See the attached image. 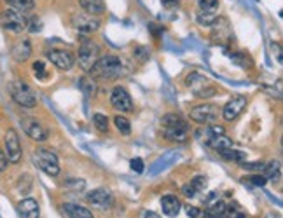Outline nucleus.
<instances>
[{"mask_svg": "<svg viewBox=\"0 0 283 218\" xmlns=\"http://www.w3.org/2000/svg\"><path fill=\"white\" fill-rule=\"evenodd\" d=\"M110 103H112L114 108L119 110V112H131L133 110L131 96H129L128 91L121 86H117V87H114L112 89V94H110Z\"/></svg>", "mask_w": 283, "mask_h": 218, "instance_id": "10", "label": "nucleus"}, {"mask_svg": "<svg viewBox=\"0 0 283 218\" xmlns=\"http://www.w3.org/2000/svg\"><path fill=\"white\" fill-rule=\"evenodd\" d=\"M93 79H103V81H114L124 75V65L119 56L116 54H107V56H100L98 61L89 70Z\"/></svg>", "mask_w": 283, "mask_h": 218, "instance_id": "1", "label": "nucleus"}, {"mask_svg": "<svg viewBox=\"0 0 283 218\" xmlns=\"http://www.w3.org/2000/svg\"><path fill=\"white\" fill-rule=\"evenodd\" d=\"M21 126L25 129V133L28 134L31 140L35 141H46L47 140V131L41 122H37L35 119H23Z\"/></svg>", "mask_w": 283, "mask_h": 218, "instance_id": "15", "label": "nucleus"}, {"mask_svg": "<svg viewBox=\"0 0 283 218\" xmlns=\"http://www.w3.org/2000/svg\"><path fill=\"white\" fill-rule=\"evenodd\" d=\"M180 0H161V4H163L164 7H168V9H171V7H176L179 6Z\"/></svg>", "mask_w": 283, "mask_h": 218, "instance_id": "42", "label": "nucleus"}, {"mask_svg": "<svg viewBox=\"0 0 283 218\" xmlns=\"http://www.w3.org/2000/svg\"><path fill=\"white\" fill-rule=\"evenodd\" d=\"M243 169H249V171H257V169H262L264 164L262 162H243Z\"/></svg>", "mask_w": 283, "mask_h": 218, "instance_id": "39", "label": "nucleus"}, {"mask_svg": "<svg viewBox=\"0 0 283 218\" xmlns=\"http://www.w3.org/2000/svg\"><path fill=\"white\" fill-rule=\"evenodd\" d=\"M79 86H81V89L84 91V94L88 98H93L94 93H96V82H94V79L89 77V75L82 77L81 81H79Z\"/></svg>", "mask_w": 283, "mask_h": 218, "instance_id": "25", "label": "nucleus"}, {"mask_svg": "<svg viewBox=\"0 0 283 218\" xmlns=\"http://www.w3.org/2000/svg\"><path fill=\"white\" fill-rule=\"evenodd\" d=\"M86 197H88V203L96 209H103L105 211V209H109L110 206H112V196H110V192L105 189L93 190V192H89Z\"/></svg>", "mask_w": 283, "mask_h": 218, "instance_id": "14", "label": "nucleus"}, {"mask_svg": "<svg viewBox=\"0 0 283 218\" xmlns=\"http://www.w3.org/2000/svg\"><path fill=\"white\" fill-rule=\"evenodd\" d=\"M47 58L51 59V63H53L54 66H58L60 70H65V72L72 68L74 63H76L74 54L65 49H51L49 53H47Z\"/></svg>", "mask_w": 283, "mask_h": 218, "instance_id": "12", "label": "nucleus"}, {"mask_svg": "<svg viewBox=\"0 0 283 218\" xmlns=\"http://www.w3.org/2000/svg\"><path fill=\"white\" fill-rule=\"evenodd\" d=\"M26 28H28L31 33H37V31H41V28H42L41 19H39L37 16H33L31 19H26Z\"/></svg>", "mask_w": 283, "mask_h": 218, "instance_id": "35", "label": "nucleus"}, {"mask_svg": "<svg viewBox=\"0 0 283 218\" xmlns=\"http://www.w3.org/2000/svg\"><path fill=\"white\" fill-rule=\"evenodd\" d=\"M206 208L210 215H222L226 211V203L222 199H219L217 194H211V197H208L206 201Z\"/></svg>", "mask_w": 283, "mask_h": 218, "instance_id": "23", "label": "nucleus"}, {"mask_svg": "<svg viewBox=\"0 0 283 218\" xmlns=\"http://www.w3.org/2000/svg\"><path fill=\"white\" fill-rule=\"evenodd\" d=\"M219 16L215 13H203V11H199L198 13V23L203 26H211L215 21H217Z\"/></svg>", "mask_w": 283, "mask_h": 218, "instance_id": "30", "label": "nucleus"}, {"mask_svg": "<svg viewBox=\"0 0 283 218\" xmlns=\"http://www.w3.org/2000/svg\"><path fill=\"white\" fill-rule=\"evenodd\" d=\"M219 112V106L214 105V103H201V105L191 108L189 117L194 122H198V124H211V122L217 121Z\"/></svg>", "mask_w": 283, "mask_h": 218, "instance_id": "7", "label": "nucleus"}, {"mask_svg": "<svg viewBox=\"0 0 283 218\" xmlns=\"http://www.w3.org/2000/svg\"><path fill=\"white\" fill-rule=\"evenodd\" d=\"M219 152H220V156H222L224 159H227V161L241 162V161H245V157H246L245 152H241V150H234L233 147H229V149H224V150H219Z\"/></svg>", "mask_w": 283, "mask_h": 218, "instance_id": "26", "label": "nucleus"}, {"mask_svg": "<svg viewBox=\"0 0 283 218\" xmlns=\"http://www.w3.org/2000/svg\"><path fill=\"white\" fill-rule=\"evenodd\" d=\"M18 213L21 218H39L41 209H39L37 201L31 199V197H26V199L18 203Z\"/></svg>", "mask_w": 283, "mask_h": 218, "instance_id": "16", "label": "nucleus"}, {"mask_svg": "<svg viewBox=\"0 0 283 218\" xmlns=\"http://www.w3.org/2000/svg\"><path fill=\"white\" fill-rule=\"evenodd\" d=\"M9 91H11L13 100L18 103V105L25 106V108H33V106L37 105V96H35V93L25 84V82H21V81L13 82Z\"/></svg>", "mask_w": 283, "mask_h": 218, "instance_id": "5", "label": "nucleus"}, {"mask_svg": "<svg viewBox=\"0 0 283 218\" xmlns=\"http://www.w3.org/2000/svg\"><path fill=\"white\" fill-rule=\"evenodd\" d=\"M79 4H81V7L86 11V13L91 14V16H98L105 11L103 0H79Z\"/></svg>", "mask_w": 283, "mask_h": 218, "instance_id": "22", "label": "nucleus"}, {"mask_svg": "<svg viewBox=\"0 0 283 218\" xmlns=\"http://www.w3.org/2000/svg\"><path fill=\"white\" fill-rule=\"evenodd\" d=\"M204 185H206V180H204V176H196V178H192V180L189 181L187 185H184L182 192L186 194L187 197H196L204 189Z\"/></svg>", "mask_w": 283, "mask_h": 218, "instance_id": "21", "label": "nucleus"}, {"mask_svg": "<svg viewBox=\"0 0 283 218\" xmlns=\"http://www.w3.org/2000/svg\"><path fill=\"white\" fill-rule=\"evenodd\" d=\"M163 124L164 136L170 141H186L189 136V126L182 117L175 116V114H168L161 121Z\"/></svg>", "mask_w": 283, "mask_h": 218, "instance_id": "2", "label": "nucleus"}, {"mask_svg": "<svg viewBox=\"0 0 283 218\" xmlns=\"http://www.w3.org/2000/svg\"><path fill=\"white\" fill-rule=\"evenodd\" d=\"M0 21H2L4 28L7 31H13V33H21L23 30H26V18L16 9L2 11Z\"/></svg>", "mask_w": 283, "mask_h": 218, "instance_id": "8", "label": "nucleus"}, {"mask_svg": "<svg viewBox=\"0 0 283 218\" xmlns=\"http://www.w3.org/2000/svg\"><path fill=\"white\" fill-rule=\"evenodd\" d=\"M231 59H233L234 63H238V65H241V66H252V59L246 56V54H241V53H238V54H233L231 56Z\"/></svg>", "mask_w": 283, "mask_h": 218, "instance_id": "36", "label": "nucleus"}, {"mask_svg": "<svg viewBox=\"0 0 283 218\" xmlns=\"http://www.w3.org/2000/svg\"><path fill=\"white\" fill-rule=\"evenodd\" d=\"M33 74H35V77H37L39 81H46V79L49 77L46 65H44L42 61H35V63H33Z\"/></svg>", "mask_w": 283, "mask_h": 218, "instance_id": "33", "label": "nucleus"}, {"mask_svg": "<svg viewBox=\"0 0 283 218\" xmlns=\"http://www.w3.org/2000/svg\"><path fill=\"white\" fill-rule=\"evenodd\" d=\"M31 56V44L30 41H19V42H16L14 44V47H13V58L16 59V61H19V63H23V61H26Z\"/></svg>", "mask_w": 283, "mask_h": 218, "instance_id": "19", "label": "nucleus"}, {"mask_svg": "<svg viewBox=\"0 0 283 218\" xmlns=\"http://www.w3.org/2000/svg\"><path fill=\"white\" fill-rule=\"evenodd\" d=\"M243 181H249V184L255 185V187H264V185L267 184V180H266L264 174H252V176L245 178Z\"/></svg>", "mask_w": 283, "mask_h": 218, "instance_id": "34", "label": "nucleus"}, {"mask_svg": "<svg viewBox=\"0 0 283 218\" xmlns=\"http://www.w3.org/2000/svg\"><path fill=\"white\" fill-rule=\"evenodd\" d=\"M144 168H145V164H144V161H142L140 157H136V159L131 161V169L135 173H144Z\"/></svg>", "mask_w": 283, "mask_h": 218, "instance_id": "38", "label": "nucleus"}, {"mask_svg": "<svg viewBox=\"0 0 283 218\" xmlns=\"http://www.w3.org/2000/svg\"><path fill=\"white\" fill-rule=\"evenodd\" d=\"M140 218H161V216L157 215V213H154V211H149V209H144V211H142V215H140Z\"/></svg>", "mask_w": 283, "mask_h": 218, "instance_id": "43", "label": "nucleus"}, {"mask_svg": "<svg viewBox=\"0 0 283 218\" xmlns=\"http://www.w3.org/2000/svg\"><path fill=\"white\" fill-rule=\"evenodd\" d=\"M79 66H81L84 72L89 74V70L93 68V65L98 61L100 58V47L96 46L93 41L89 39H84L79 46Z\"/></svg>", "mask_w": 283, "mask_h": 218, "instance_id": "4", "label": "nucleus"}, {"mask_svg": "<svg viewBox=\"0 0 283 218\" xmlns=\"http://www.w3.org/2000/svg\"><path fill=\"white\" fill-rule=\"evenodd\" d=\"M222 25L224 26H220L219 18H217V21L211 25V28H214V41H215V44H227L231 41V31H229V23H227V19H224Z\"/></svg>", "mask_w": 283, "mask_h": 218, "instance_id": "18", "label": "nucleus"}, {"mask_svg": "<svg viewBox=\"0 0 283 218\" xmlns=\"http://www.w3.org/2000/svg\"><path fill=\"white\" fill-rule=\"evenodd\" d=\"M199 11L203 13H215L219 6V0H198Z\"/></svg>", "mask_w": 283, "mask_h": 218, "instance_id": "32", "label": "nucleus"}, {"mask_svg": "<svg viewBox=\"0 0 283 218\" xmlns=\"http://www.w3.org/2000/svg\"><path fill=\"white\" fill-rule=\"evenodd\" d=\"M161 209H163V213L166 216L175 218L180 213V209H182V203H180L179 197L170 194V196H164L161 199Z\"/></svg>", "mask_w": 283, "mask_h": 218, "instance_id": "17", "label": "nucleus"}, {"mask_svg": "<svg viewBox=\"0 0 283 218\" xmlns=\"http://www.w3.org/2000/svg\"><path fill=\"white\" fill-rule=\"evenodd\" d=\"M6 2L11 6V9H16L19 13L33 9V0H6Z\"/></svg>", "mask_w": 283, "mask_h": 218, "instance_id": "27", "label": "nucleus"}, {"mask_svg": "<svg viewBox=\"0 0 283 218\" xmlns=\"http://www.w3.org/2000/svg\"><path fill=\"white\" fill-rule=\"evenodd\" d=\"M262 171H264L266 180H274V178H278V174H280V162L273 161V162H269V164H264Z\"/></svg>", "mask_w": 283, "mask_h": 218, "instance_id": "28", "label": "nucleus"}, {"mask_svg": "<svg viewBox=\"0 0 283 218\" xmlns=\"http://www.w3.org/2000/svg\"><path fill=\"white\" fill-rule=\"evenodd\" d=\"M6 156L9 162L21 161V141L14 129H9L6 133Z\"/></svg>", "mask_w": 283, "mask_h": 218, "instance_id": "11", "label": "nucleus"}, {"mask_svg": "<svg viewBox=\"0 0 283 218\" xmlns=\"http://www.w3.org/2000/svg\"><path fill=\"white\" fill-rule=\"evenodd\" d=\"M72 26L76 28L79 33H93L100 28V21H98L96 16L91 14H74L72 16Z\"/></svg>", "mask_w": 283, "mask_h": 218, "instance_id": "9", "label": "nucleus"}, {"mask_svg": "<svg viewBox=\"0 0 283 218\" xmlns=\"http://www.w3.org/2000/svg\"><path fill=\"white\" fill-rule=\"evenodd\" d=\"M133 56H135V59H138L140 63H145L151 58V54H149V51L145 49V47H136V49L133 51Z\"/></svg>", "mask_w": 283, "mask_h": 218, "instance_id": "37", "label": "nucleus"}, {"mask_svg": "<svg viewBox=\"0 0 283 218\" xmlns=\"http://www.w3.org/2000/svg\"><path fill=\"white\" fill-rule=\"evenodd\" d=\"M63 211H65L70 218H94L93 213L89 211L88 208H84V206H79V204H74V203L63 204Z\"/></svg>", "mask_w": 283, "mask_h": 218, "instance_id": "20", "label": "nucleus"}, {"mask_svg": "<svg viewBox=\"0 0 283 218\" xmlns=\"http://www.w3.org/2000/svg\"><path fill=\"white\" fill-rule=\"evenodd\" d=\"M114 124H116V128H117V131H119L121 134H129V133H131V122H129L124 116H116V117H114Z\"/></svg>", "mask_w": 283, "mask_h": 218, "instance_id": "29", "label": "nucleus"}, {"mask_svg": "<svg viewBox=\"0 0 283 218\" xmlns=\"http://www.w3.org/2000/svg\"><path fill=\"white\" fill-rule=\"evenodd\" d=\"M246 108V98L245 96H234L233 100H229L222 108V117L226 121H234L241 116V112Z\"/></svg>", "mask_w": 283, "mask_h": 218, "instance_id": "13", "label": "nucleus"}, {"mask_svg": "<svg viewBox=\"0 0 283 218\" xmlns=\"http://www.w3.org/2000/svg\"><path fill=\"white\" fill-rule=\"evenodd\" d=\"M186 209H187L189 218H199V216H201V209L196 208V206H187Z\"/></svg>", "mask_w": 283, "mask_h": 218, "instance_id": "40", "label": "nucleus"}, {"mask_svg": "<svg viewBox=\"0 0 283 218\" xmlns=\"http://www.w3.org/2000/svg\"><path fill=\"white\" fill-rule=\"evenodd\" d=\"M206 143L208 147H211V149H215V150H224V149L233 147V140L224 136V134H217V136H211L210 140H206Z\"/></svg>", "mask_w": 283, "mask_h": 218, "instance_id": "24", "label": "nucleus"}, {"mask_svg": "<svg viewBox=\"0 0 283 218\" xmlns=\"http://www.w3.org/2000/svg\"><path fill=\"white\" fill-rule=\"evenodd\" d=\"M93 122H94V126H96V129L101 131V133H107L109 131V117L103 116V114H94Z\"/></svg>", "mask_w": 283, "mask_h": 218, "instance_id": "31", "label": "nucleus"}, {"mask_svg": "<svg viewBox=\"0 0 283 218\" xmlns=\"http://www.w3.org/2000/svg\"><path fill=\"white\" fill-rule=\"evenodd\" d=\"M7 164H9V159H7L6 152L0 150V173H4L7 169Z\"/></svg>", "mask_w": 283, "mask_h": 218, "instance_id": "41", "label": "nucleus"}, {"mask_svg": "<svg viewBox=\"0 0 283 218\" xmlns=\"http://www.w3.org/2000/svg\"><path fill=\"white\" fill-rule=\"evenodd\" d=\"M33 159H35V164H37L46 174H49V176L60 174V162H58V157L54 152L46 150V149H39V150H35Z\"/></svg>", "mask_w": 283, "mask_h": 218, "instance_id": "6", "label": "nucleus"}, {"mask_svg": "<svg viewBox=\"0 0 283 218\" xmlns=\"http://www.w3.org/2000/svg\"><path fill=\"white\" fill-rule=\"evenodd\" d=\"M187 86H189V89L194 93V96H198V98H210L217 93V87L214 86V82L198 72H192L189 75Z\"/></svg>", "mask_w": 283, "mask_h": 218, "instance_id": "3", "label": "nucleus"}]
</instances>
